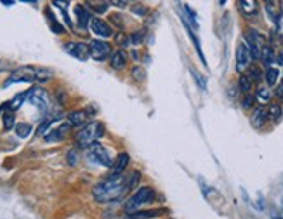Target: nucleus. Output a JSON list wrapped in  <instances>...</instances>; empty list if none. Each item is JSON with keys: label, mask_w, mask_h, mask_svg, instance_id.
Here are the masks:
<instances>
[{"label": "nucleus", "mask_w": 283, "mask_h": 219, "mask_svg": "<svg viewBox=\"0 0 283 219\" xmlns=\"http://www.w3.org/2000/svg\"><path fill=\"white\" fill-rule=\"evenodd\" d=\"M89 122V113L85 110H75L68 113V123L71 127H85Z\"/></svg>", "instance_id": "13"}, {"label": "nucleus", "mask_w": 283, "mask_h": 219, "mask_svg": "<svg viewBox=\"0 0 283 219\" xmlns=\"http://www.w3.org/2000/svg\"><path fill=\"white\" fill-rule=\"evenodd\" d=\"M266 80H268L269 85H275L276 80H278V70H276V68H268V72H266Z\"/></svg>", "instance_id": "28"}, {"label": "nucleus", "mask_w": 283, "mask_h": 219, "mask_svg": "<svg viewBox=\"0 0 283 219\" xmlns=\"http://www.w3.org/2000/svg\"><path fill=\"white\" fill-rule=\"evenodd\" d=\"M66 157H68V164H70V166H77L78 158H80V157H78V151L77 150H70Z\"/></svg>", "instance_id": "30"}, {"label": "nucleus", "mask_w": 283, "mask_h": 219, "mask_svg": "<svg viewBox=\"0 0 283 219\" xmlns=\"http://www.w3.org/2000/svg\"><path fill=\"white\" fill-rule=\"evenodd\" d=\"M50 77H52V72H50V70L37 68V73H35V80L46 82V80H50Z\"/></svg>", "instance_id": "23"}, {"label": "nucleus", "mask_w": 283, "mask_h": 219, "mask_svg": "<svg viewBox=\"0 0 283 219\" xmlns=\"http://www.w3.org/2000/svg\"><path fill=\"white\" fill-rule=\"evenodd\" d=\"M47 18H49V24H50V28L54 30V33H58V35H61V33H65V28L61 26V24L56 21V18H54L52 14H50L49 11H47Z\"/></svg>", "instance_id": "24"}, {"label": "nucleus", "mask_w": 283, "mask_h": 219, "mask_svg": "<svg viewBox=\"0 0 283 219\" xmlns=\"http://www.w3.org/2000/svg\"><path fill=\"white\" fill-rule=\"evenodd\" d=\"M259 59H262L264 65L271 68L273 61H276V56H275V52H273L271 47H269V46H264L262 50H260V58H259Z\"/></svg>", "instance_id": "19"}, {"label": "nucleus", "mask_w": 283, "mask_h": 219, "mask_svg": "<svg viewBox=\"0 0 283 219\" xmlns=\"http://www.w3.org/2000/svg\"><path fill=\"white\" fill-rule=\"evenodd\" d=\"M89 158H91L92 162H96V164L104 166V167H111V164H113V160L110 158V153H108L106 148H104L99 141L92 143V145L89 146Z\"/></svg>", "instance_id": "6"}, {"label": "nucleus", "mask_w": 283, "mask_h": 219, "mask_svg": "<svg viewBox=\"0 0 283 219\" xmlns=\"http://www.w3.org/2000/svg\"><path fill=\"white\" fill-rule=\"evenodd\" d=\"M245 46H247V49H249L252 59H259L260 50H262V47L266 46V44H264V37L259 33V31L249 30L247 31V35H245Z\"/></svg>", "instance_id": "4"}, {"label": "nucleus", "mask_w": 283, "mask_h": 219, "mask_svg": "<svg viewBox=\"0 0 283 219\" xmlns=\"http://www.w3.org/2000/svg\"><path fill=\"white\" fill-rule=\"evenodd\" d=\"M252 104H254V96L247 94V96L243 97V108H250Z\"/></svg>", "instance_id": "33"}, {"label": "nucleus", "mask_w": 283, "mask_h": 219, "mask_svg": "<svg viewBox=\"0 0 283 219\" xmlns=\"http://www.w3.org/2000/svg\"><path fill=\"white\" fill-rule=\"evenodd\" d=\"M89 26H91L92 33H96L97 37H103V39H110V37H113V30H111V26L106 23V21L99 20V18H91Z\"/></svg>", "instance_id": "10"}, {"label": "nucleus", "mask_w": 283, "mask_h": 219, "mask_svg": "<svg viewBox=\"0 0 283 219\" xmlns=\"http://www.w3.org/2000/svg\"><path fill=\"white\" fill-rule=\"evenodd\" d=\"M26 99L30 101L33 106L39 108L42 113H46L47 110L50 108V97H49V94H47L42 87H33V89H31L30 93H28Z\"/></svg>", "instance_id": "5"}, {"label": "nucleus", "mask_w": 283, "mask_h": 219, "mask_svg": "<svg viewBox=\"0 0 283 219\" xmlns=\"http://www.w3.org/2000/svg\"><path fill=\"white\" fill-rule=\"evenodd\" d=\"M35 73H37V68H33V66H21V68H18L11 77H9L5 85L14 84V82H33Z\"/></svg>", "instance_id": "9"}, {"label": "nucleus", "mask_w": 283, "mask_h": 219, "mask_svg": "<svg viewBox=\"0 0 283 219\" xmlns=\"http://www.w3.org/2000/svg\"><path fill=\"white\" fill-rule=\"evenodd\" d=\"M142 39H144V31H138V33H134L130 37V42L134 44V46H138V44L142 42Z\"/></svg>", "instance_id": "31"}, {"label": "nucleus", "mask_w": 283, "mask_h": 219, "mask_svg": "<svg viewBox=\"0 0 283 219\" xmlns=\"http://www.w3.org/2000/svg\"><path fill=\"white\" fill-rule=\"evenodd\" d=\"M238 85H240V91L245 94L250 93V89H252V80H250L247 75H241L240 77V82H238Z\"/></svg>", "instance_id": "22"}, {"label": "nucleus", "mask_w": 283, "mask_h": 219, "mask_svg": "<svg viewBox=\"0 0 283 219\" xmlns=\"http://www.w3.org/2000/svg\"><path fill=\"white\" fill-rule=\"evenodd\" d=\"M113 5H117V7H125L127 2H113Z\"/></svg>", "instance_id": "35"}, {"label": "nucleus", "mask_w": 283, "mask_h": 219, "mask_svg": "<svg viewBox=\"0 0 283 219\" xmlns=\"http://www.w3.org/2000/svg\"><path fill=\"white\" fill-rule=\"evenodd\" d=\"M256 99L259 101L260 104H268L271 101V91L268 87H259L256 93Z\"/></svg>", "instance_id": "20"}, {"label": "nucleus", "mask_w": 283, "mask_h": 219, "mask_svg": "<svg viewBox=\"0 0 283 219\" xmlns=\"http://www.w3.org/2000/svg\"><path fill=\"white\" fill-rule=\"evenodd\" d=\"M282 117V108L278 104H271L268 110V119H273V120H278Z\"/></svg>", "instance_id": "27"}, {"label": "nucleus", "mask_w": 283, "mask_h": 219, "mask_svg": "<svg viewBox=\"0 0 283 219\" xmlns=\"http://www.w3.org/2000/svg\"><path fill=\"white\" fill-rule=\"evenodd\" d=\"M164 211L160 209H153V211H136L132 214H129V219H151V218H157L160 216Z\"/></svg>", "instance_id": "18"}, {"label": "nucleus", "mask_w": 283, "mask_h": 219, "mask_svg": "<svg viewBox=\"0 0 283 219\" xmlns=\"http://www.w3.org/2000/svg\"><path fill=\"white\" fill-rule=\"evenodd\" d=\"M31 132V125H28V123H18L16 125V134L20 136V138H28Z\"/></svg>", "instance_id": "25"}, {"label": "nucleus", "mask_w": 283, "mask_h": 219, "mask_svg": "<svg viewBox=\"0 0 283 219\" xmlns=\"http://www.w3.org/2000/svg\"><path fill=\"white\" fill-rule=\"evenodd\" d=\"M268 122V110L264 106H259L254 110L252 117H250V123H252L256 129H260V127H264V123Z\"/></svg>", "instance_id": "14"}, {"label": "nucleus", "mask_w": 283, "mask_h": 219, "mask_svg": "<svg viewBox=\"0 0 283 219\" xmlns=\"http://www.w3.org/2000/svg\"><path fill=\"white\" fill-rule=\"evenodd\" d=\"M129 162H130L129 153H120L118 157L115 158V162L111 164V176H120V174L125 172Z\"/></svg>", "instance_id": "12"}, {"label": "nucleus", "mask_w": 283, "mask_h": 219, "mask_svg": "<svg viewBox=\"0 0 283 219\" xmlns=\"http://www.w3.org/2000/svg\"><path fill=\"white\" fill-rule=\"evenodd\" d=\"M250 61H252V56H250L249 49L245 46V42H241L236 49V70L240 73H243L245 70L250 66Z\"/></svg>", "instance_id": "11"}, {"label": "nucleus", "mask_w": 283, "mask_h": 219, "mask_svg": "<svg viewBox=\"0 0 283 219\" xmlns=\"http://www.w3.org/2000/svg\"><path fill=\"white\" fill-rule=\"evenodd\" d=\"M127 65V54L125 50H117L113 56H111V66L115 70H122Z\"/></svg>", "instance_id": "17"}, {"label": "nucleus", "mask_w": 283, "mask_h": 219, "mask_svg": "<svg viewBox=\"0 0 283 219\" xmlns=\"http://www.w3.org/2000/svg\"><path fill=\"white\" fill-rule=\"evenodd\" d=\"M240 9L245 12V14H256L257 12V2H254V0H241L240 2Z\"/></svg>", "instance_id": "21"}, {"label": "nucleus", "mask_w": 283, "mask_h": 219, "mask_svg": "<svg viewBox=\"0 0 283 219\" xmlns=\"http://www.w3.org/2000/svg\"><path fill=\"white\" fill-rule=\"evenodd\" d=\"M104 136V125L101 122H91L85 127H82V131L77 136V145L80 148H89L92 143H97Z\"/></svg>", "instance_id": "3"}, {"label": "nucleus", "mask_w": 283, "mask_h": 219, "mask_svg": "<svg viewBox=\"0 0 283 219\" xmlns=\"http://www.w3.org/2000/svg\"><path fill=\"white\" fill-rule=\"evenodd\" d=\"M247 77L252 80V84H254V82H260V80H262V72H260L257 66H250L249 75H247Z\"/></svg>", "instance_id": "26"}, {"label": "nucleus", "mask_w": 283, "mask_h": 219, "mask_svg": "<svg viewBox=\"0 0 283 219\" xmlns=\"http://www.w3.org/2000/svg\"><path fill=\"white\" fill-rule=\"evenodd\" d=\"M89 50H91V56L92 59H96V61H104L111 54V46L104 40H92L89 44Z\"/></svg>", "instance_id": "7"}, {"label": "nucleus", "mask_w": 283, "mask_h": 219, "mask_svg": "<svg viewBox=\"0 0 283 219\" xmlns=\"http://www.w3.org/2000/svg\"><path fill=\"white\" fill-rule=\"evenodd\" d=\"M14 113H4V127H5V129H7V131H11V129H12V127H14Z\"/></svg>", "instance_id": "29"}, {"label": "nucleus", "mask_w": 283, "mask_h": 219, "mask_svg": "<svg viewBox=\"0 0 283 219\" xmlns=\"http://www.w3.org/2000/svg\"><path fill=\"white\" fill-rule=\"evenodd\" d=\"M280 9H282V16H283V2H280Z\"/></svg>", "instance_id": "36"}, {"label": "nucleus", "mask_w": 283, "mask_h": 219, "mask_svg": "<svg viewBox=\"0 0 283 219\" xmlns=\"http://www.w3.org/2000/svg\"><path fill=\"white\" fill-rule=\"evenodd\" d=\"M65 50L73 56V58H77L78 61H87L89 56H91V50H89V46L84 42H68L65 46Z\"/></svg>", "instance_id": "8"}, {"label": "nucleus", "mask_w": 283, "mask_h": 219, "mask_svg": "<svg viewBox=\"0 0 283 219\" xmlns=\"http://www.w3.org/2000/svg\"><path fill=\"white\" fill-rule=\"evenodd\" d=\"M70 129H71V125H70V123H63L61 127L54 129V131H50L49 134L46 136V141H59V139H63L66 134H68Z\"/></svg>", "instance_id": "15"}, {"label": "nucleus", "mask_w": 283, "mask_h": 219, "mask_svg": "<svg viewBox=\"0 0 283 219\" xmlns=\"http://www.w3.org/2000/svg\"><path fill=\"white\" fill-rule=\"evenodd\" d=\"M276 63H278V65H282V66H283V52H280L278 56H276Z\"/></svg>", "instance_id": "34"}, {"label": "nucleus", "mask_w": 283, "mask_h": 219, "mask_svg": "<svg viewBox=\"0 0 283 219\" xmlns=\"http://www.w3.org/2000/svg\"><path fill=\"white\" fill-rule=\"evenodd\" d=\"M155 198H157V193H155V190L151 186H141L134 195L129 196L123 209H125L127 214H132V212L139 211L142 205H148L151 202H155Z\"/></svg>", "instance_id": "2"}, {"label": "nucleus", "mask_w": 283, "mask_h": 219, "mask_svg": "<svg viewBox=\"0 0 283 219\" xmlns=\"http://www.w3.org/2000/svg\"><path fill=\"white\" fill-rule=\"evenodd\" d=\"M132 75H134L138 80H144V72H142L141 68H134V70H132Z\"/></svg>", "instance_id": "32"}, {"label": "nucleus", "mask_w": 283, "mask_h": 219, "mask_svg": "<svg viewBox=\"0 0 283 219\" xmlns=\"http://www.w3.org/2000/svg\"><path fill=\"white\" fill-rule=\"evenodd\" d=\"M141 174L134 170L132 174H120V176H110L108 179L101 181L94 186L92 195L101 204H113L123 200L129 192L138 185Z\"/></svg>", "instance_id": "1"}, {"label": "nucleus", "mask_w": 283, "mask_h": 219, "mask_svg": "<svg viewBox=\"0 0 283 219\" xmlns=\"http://www.w3.org/2000/svg\"><path fill=\"white\" fill-rule=\"evenodd\" d=\"M75 12H77V21H78V28H82V30H85L89 24V21H91V16H89L87 9L84 7V5H77V9H75Z\"/></svg>", "instance_id": "16"}]
</instances>
